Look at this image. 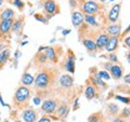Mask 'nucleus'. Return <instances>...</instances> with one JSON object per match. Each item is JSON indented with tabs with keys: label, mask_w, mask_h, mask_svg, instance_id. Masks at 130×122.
<instances>
[{
	"label": "nucleus",
	"mask_w": 130,
	"mask_h": 122,
	"mask_svg": "<svg viewBox=\"0 0 130 122\" xmlns=\"http://www.w3.org/2000/svg\"><path fill=\"white\" fill-rule=\"evenodd\" d=\"M43 5H44V13L48 16L46 19H50L60 13V6L56 0H44Z\"/></svg>",
	"instance_id": "7ed1b4c3"
},
{
	"label": "nucleus",
	"mask_w": 130,
	"mask_h": 122,
	"mask_svg": "<svg viewBox=\"0 0 130 122\" xmlns=\"http://www.w3.org/2000/svg\"><path fill=\"white\" fill-rule=\"evenodd\" d=\"M14 122H23V121H20V120H15Z\"/></svg>",
	"instance_id": "79ce46f5"
},
{
	"label": "nucleus",
	"mask_w": 130,
	"mask_h": 122,
	"mask_svg": "<svg viewBox=\"0 0 130 122\" xmlns=\"http://www.w3.org/2000/svg\"><path fill=\"white\" fill-rule=\"evenodd\" d=\"M10 3H11L13 5H15L19 10H23V9H24V5H25L24 1H21V0H10Z\"/></svg>",
	"instance_id": "bb28decb"
},
{
	"label": "nucleus",
	"mask_w": 130,
	"mask_h": 122,
	"mask_svg": "<svg viewBox=\"0 0 130 122\" xmlns=\"http://www.w3.org/2000/svg\"><path fill=\"white\" fill-rule=\"evenodd\" d=\"M98 77H99V78H101V80H103V78H104V80H109V78H111V77H110V75H109L105 70L99 71V72H98Z\"/></svg>",
	"instance_id": "c85d7f7f"
},
{
	"label": "nucleus",
	"mask_w": 130,
	"mask_h": 122,
	"mask_svg": "<svg viewBox=\"0 0 130 122\" xmlns=\"http://www.w3.org/2000/svg\"><path fill=\"white\" fill-rule=\"evenodd\" d=\"M44 52H45V55H46V57H48V61H50L51 64H55V62L58 61V56H59V55L56 54V50H55L54 47H51V46L45 47Z\"/></svg>",
	"instance_id": "4468645a"
},
{
	"label": "nucleus",
	"mask_w": 130,
	"mask_h": 122,
	"mask_svg": "<svg viewBox=\"0 0 130 122\" xmlns=\"http://www.w3.org/2000/svg\"><path fill=\"white\" fill-rule=\"evenodd\" d=\"M21 85L23 86H26V87H29V86H31L32 84H34V76H32L30 72H24L23 74V76H21Z\"/></svg>",
	"instance_id": "aec40b11"
},
{
	"label": "nucleus",
	"mask_w": 130,
	"mask_h": 122,
	"mask_svg": "<svg viewBox=\"0 0 130 122\" xmlns=\"http://www.w3.org/2000/svg\"><path fill=\"white\" fill-rule=\"evenodd\" d=\"M36 122H51V120H50V117H49V116H43L40 120H38Z\"/></svg>",
	"instance_id": "473e14b6"
},
{
	"label": "nucleus",
	"mask_w": 130,
	"mask_h": 122,
	"mask_svg": "<svg viewBox=\"0 0 130 122\" xmlns=\"http://www.w3.org/2000/svg\"><path fill=\"white\" fill-rule=\"evenodd\" d=\"M118 100H120L121 102H125V104H130V100L128 97H121V96H116Z\"/></svg>",
	"instance_id": "2f4dec72"
},
{
	"label": "nucleus",
	"mask_w": 130,
	"mask_h": 122,
	"mask_svg": "<svg viewBox=\"0 0 130 122\" xmlns=\"http://www.w3.org/2000/svg\"><path fill=\"white\" fill-rule=\"evenodd\" d=\"M105 57L109 60V62H111V64H118L119 61H118V56L115 55V54H108V55H105Z\"/></svg>",
	"instance_id": "cd10ccee"
},
{
	"label": "nucleus",
	"mask_w": 130,
	"mask_h": 122,
	"mask_svg": "<svg viewBox=\"0 0 130 122\" xmlns=\"http://www.w3.org/2000/svg\"><path fill=\"white\" fill-rule=\"evenodd\" d=\"M98 96V90H96V86H94L93 84H89L85 89V97L88 100H93L94 97Z\"/></svg>",
	"instance_id": "a211bd4d"
},
{
	"label": "nucleus",
	"mask_w": 130,
	"mask_h": 122,
	"mask_svg": "<svg viewBox=\"0 0 130 122\" xmlns=\"http://www.w3.org/2000/svg\"><path fill=\"white\" fill-rule=\"evenodd\" d=\"M65 70L70 74H74L75 72V56L74 55H70L69 59L65 61Z\"/></svg>",
	"instance_id": "6ab92c4d"
},
{
	"label": "nucleus",
	"mask_w": 130,
	"mask_h": 122,
	"mask_svg": "<svg viewBox=\"0 0 130 122\" xmlns=\"http://www.w3.org/2000/svg\"><path fill=\"white\" fill-rule=\"evenodd\" d=\"M109 71H110V75H111L110 77H113L114 80H120L123 77V72H124L123 66L119 65V62L118 64H113Z\"/></svg>",
	"instance_id": "6e6552de"
},
{
	"label": "nucleus",
	"mask_w": 130,
	"mask_h": 122,
	"mask_svg": "<svg viewBox=\"0 0 130 122\" xmlns=\"http://www.w3.org/2000/svg\"><path fill=\"white\" fill-rule=\"evenodd\" d=\"M13 20H0V39L6 40V37H10Z\"/></svg>",
	"instance_id": "0eeeda50"
},
{
	"label": "nucleus",
	"mask_w": 130,
	"mask_h": 122,
	"mask_svg": "<svg viewBox=\"0 0 130 122\" xmlns=\"http://www.w3.org/2000/svg\"><path fill=\"white\" fill-rule=\"evenodd\" d=\"M20 117H21L23 122H36L38 121V112L31 107H26V108L21 110Z\"/></svg>",
	"instance_id": "423d86ee"
},
{
	"label": "nucleus",
	"mask_w": 130,
	"mask_h": 122,
	"mask_svg": "<svg viewBox=\"0 0 130 122\" xmlns=\"http://www.w3.org/2000/svg\"><path fill=\"white\" fill-rule=\"evenodd\" d=\"M124 46H126V47H129L130 49V35L124 39Z\"/></svg>",
	"instance_id": "72a5a7b5"
},
{
	"label": "nucleus",
	"mask_w": 130,
	"mask_h": 122,
	"mask_svg": "<svg viewBox=\"0 0 130 122\" xmlns=\"http://www.w3.org/2000/svg\"><path fill=\"white\" fill-rule=\"evenodd\" d=\"M4 1H5V0H0V6H1V5L4 4Z\"/></svg>",
	"instance_id": "a19ab883"
},
{
	"label": "nucleus",
	"mask_w": 130,
	"mask_h": 122,
	"mask_svg": "<svg viewBox=\"0 0 130 122\" xmlns=\"http://www.w3.org/2000/svg\"><path fill=\"white\" fill-rule=\"evenodd\" d=\"M109 110H110V112H111V113L114 112V115H115V113L118 112V106H113V105L110 104V105H109Z\"/></svg>",
	"instance_id": "f704fd0d"
},
{
	"label": "nucleus",
	"mask_w": 130,
	"mask_h": 122,
	"mask_svg": "<svg viewBox=\"0 0 130 122\" xmlns=\"http://www.w3.org/2000/svg\"><path fill=\"white\" fill-rule=\"evenodd\" d=\"M10 59V50L5 49L4 51L0 52V70H3V67L6 65V62Z\"/></svg>",
	"instance_id": "412c9836"
},
{
	"label": "nucleus",
	"mask_w": 130,
	"mask_h": 122,
	"mask_svg": "<svg viewBox=\"0 0 130 122\" xmlns=\"http://www.w3.org/2000/svg\"><path fill=\"white\" fill-rule=\"evenodd\" d=\"M128 34H130V25H129V28H128L126 30H125L124 32H123V36H126Z\"/></svg>",
	"instance_id": "58836bf2"
},
{
	"label": "nucleus",
	"mask_w": 130,
	"mask_h": 122,
	"mask_svg": "<svg viewBox=\"0 0 130 122\" xmlns=\"http://www.w3.org/2000/svg\"><path fill=\"white\" fill-rule=\"evenodd\" d=\"M4 122H9V121H4Z\"/></svg>",
	"instance_id": "37998d69"
},
{
	"label": "nucleus",
	"mask_w": 130,
	"mask_h": 122,
	"mask_svg": "<svg viewBox=\"0 0 130 122\" xmlns=\"http://www.w3.org/2000/svg\"><path fill=\"white\" fill-rule=\"evenodd\" d=\"M81 11L86 15H96L100 11V5L94 0H88L83 4L81 6Z\"/></svg>",
	"instance_id": "20e7f679"
},
{
	"label": "nucleus",
	"mask_w": 130,
	"mask_h": 122,
	"mask_svg": "<svg viewBox=\"0 0 130 122\" xmlns=\"http://www.w3.org/2000/svg\"><path fill=\"white\" fill-rule=\"evenodd\" d=\"M83 45L85 46V49H86L89 52H95L98 50L96 45H95V41L91 40V39H84V40H83Z\"/></svg>",
	"instance_id": "4be33fe9"
},
{
	"label": "nucleus",
	"mask_w": 130,
	"mask_h": 122,
	"mask_svg": "<svg viewBox=\"0 0 130 122\" xmlns=\"http://www.w3.org/2000/svg\"><path fill=\"white\" fill-rule=\"evenodd\" d=\"M119 13H120V4H116V5H114L113 8L110 9L109 15H108V20L111 24L118 23V20H119Z\"/></svg>",
	"instance_id": "9d476101"
},
{
	"label": "nucleus",
	"mask_w": 130,
	"mask_h": 122,
	"mask_svg": "<svg viewBox=\"0 0 130 122\" xmlns=\"http://www.w3.org/2000/svg\"><path fill=\"white\" fill-rule=\"evenodd\" d=\"M5 49H8V44L5 43V40L0 39V52H1V51H4Z\"/></svg>",
	"instance_id": "7c9ffc66"
},
{
	"label": "nucleus",
	"mask_w": 130,
	"mask_h": 122,
	"mask_svg": "<svg viewBox=\"0 0 130 122\" xmlns=\"http://www.w3.org/2000/svg\"><path fill=\"white\" fill-rule=\"evenodd\" d=\"M118 46H119V36H110L108 44L105 46V50L109 52H113L118 49Z\"/></svg>",
	"instance_id": "2eb2a0df"
},
{
	"label": "nucleus",
	"mask_w": 130,
	"mask_h": 122,
	"mask_svg": "<svg viewBox=\"0 0 130 122\" xmlns=\"http://www.w3.org/2000/svg\"><path fill=\"white\" fill-rule=\"evenodd\" d=\"M84 21L90 26H99V23L96 21V15H85Z\"/></svg>",
	"instance_id": "393cba45"
},
{
	"label": "nucleus",
	"mask_w": 130,
	"mask_h": 122,
	"mask_svg": "<svg viewBox=\"0 0 130 122\" xmlns=\"http://www.w3.org/2000/svg\"><path fill=\"white\" fill-rule=\"evenodd\" d=\"M56 111H58V117L59 118H64L66 116V113H68V105L63 104L61 106L59 107V110H56Z\"/></svg>",
	"instance_id": "a878e982"
},
{
	"label": "nucleus",
	"mask_w": 130,
	"mask_h": 122,
	"mask_svg": "<svg viewBox=\"0 0 130 122\" xmlns=\"http://www.w3.org/2000/svg\"><path fill=\"white\" fill-rule=\"evenodd\" d=\"M34 17H35L38 21L43 23V24H46V23H48V19L43 15V14H35V15H34Z\"/></svg>",
	"instance_id": "c756f323"
},
{
	"label": "nucleus",
	"mask_w": 130,
	"mask_h": 122,
	"mask_svg": "<svg viewBox=\"0 0 130 122\" xmlns=\"http://www.w3.org/2000/svg\"><path fill=\"white\" fill-rule=\"evenodd\" d=\"M109 35L106 34V32H101V34H99L96 37V41H95V45H96L98 50H104L105 49V46L108 44V41H109Z\"/></svg>",
	"instance_id": "1a4fd4ad"
},
{
	"label": "nucleus",
	"mask_w": 130,
	"mask_h": 122,
	"mask_svg": "<svg viewBox=\"0 0 130 122\" xmlns=\"http://www.w3.org/2000/svg\"><path fill=\"white\" fill-rule=\"evenodd\" d=\"M59 107V101L55 100V98H46L41 102V110L43 112L48 113V115H51L54 113Z\"/></svg>",
	"instance_id": "39448f33"
},
{
	"label": "nucleus",
	"mask_w": 130,
	"mask_h": 122,
	"mask_svg": "<svg viewBox=\"0 0 130 122\" xmlns=\"http://www.w3.org/2000/svg\"><path fill=\"white\" fill-rule=\"evenodd\" d=\"M15 15V11L11 8H5L0 11V20H14Z\"/></svg>",
	"instance_id": "dca6fc26"
},
{
	"label": "nucleus",
	"mask_w": 130,
	"mask_h": 122,
	"mask_svg": "<svg viewBox=\"0 0 130 122\" xmlns=\"http://www.w3.org/2000/svg\"><path fill=\"white\" fill-rule=\"evenodd\" d=\"M48 62V57L45 55L44 51H39L35 56H34V64L38 67H44V65Z\"/></svg>",
	"instance_id": "f8f14e48"
},
{
	"label": "nucleus",
	"mask_w": 130,
	"mask_h": 122,
	"mask_svg": "<svg viewBox=\"0 0 130 122\" xmlns=\"http://www.w3.org/2000/svg\"><path fill=\"white\" fill-rule=\"evenodd\" d=\"M126 60H128V62L130 64V51H128V52H126Z\"/></svg>",
	"instance_id": "ea45409f"
},
{
	"label": "nucleus",
	"mask_w": 130,
	"mask_h": 122,
	"mask_svg": "<svg viewBox=\"0 0 130 122\" xmlns=\"http://www.w3.org/2000/svg\"><path fill=\"white\" fill-rule=\"evenodd\" d=\"M56 81V71L53 67H43L38 71L34 77V87L38 92V96L41 97L50 92L53 85Z\"/></svg>",
	"instance_id": "f257e3e1"
},
{
	"label": "nucleus",
	"mask_w": 130,
	"mask_h": 122,
	"mask_svg": "<svg viewBox=\"0 0 130 122\" xmlns=\"http://www.w3.org/2000/svg\"><path fill=\"white\" fill-rule=\"evenodd\" d=\"M71 21H73L74 26H80L81 23L84 21V15L79 11H74L73 15H71Z\"/></svg>",
	"instance_id": "5701e85b"
},
{
	"label": "nucleus",
	"mask_w": 130,
	"mask_h": 122,
	"mask_svg": "<svg viewBox=\"0 0 130 122\" xmlns=\"http://www.w3.org/2000/svg\"><path fill=\"white\" fill-rule=\"evenodd\" d=\"M59 85L63 87V89H70L73 85H74V78L70 75H61L59 78Z\"/></svg>",
	"instance_id": "9b49d317"
},
{
	"label": "nucleus",
	"mask_w": 130,
	"mask_h": 122,
	"mask_svg": "<svg viewBox=\"0 0 130 122\" xmlns=\"http://www.w3.org/2000/svg\"><path fill=\"white\" fill-rule=\"evenodd\" d=\"M124 81H125L126 84H130V74H128V75L124 76Z\"/></svg>",
	"instance_id": "4c0bfd02"
},
{
	"label": "nucleus",
	"mask_w": 130,
	"mask_h": 122,
	"mask_svg": "<svg viewBox=\"0 0 130 122\" xmlns=\"http://www.w3.org/2000/svg\"><path fill=\"white\" fill-rule=\"evenodd\" d=\"M31 98V91L26 86H19L13 96V105L16 110H24L29 106V101Z\"/></svg>",
	"instance_id": "f03ea898"
},
{
	"label": "nucleus",
	"mask_w": 130,
	"mask_h": 122,
	"mask_svg": "<svg viewBox=\"0 0 130 122\" xmlns=\"http://www.w3.org/2000/svg\"><path fill=\"white\" fill-rule=\"evenodd\" d=\"M90 80L93 81V85H94V86H99V87H101V89H104V90H105V89H108V85H106V84H105L101 78H99V77H98V75L91 76V77H90Z\"/></svg>",
	"instance_id": "b1692460"
},
{
	"label": "nucleus",
	"mask_w": 130,
	"mask_h": 122,
	"mask_svg": "<svg viewBox=\"0 0 130 122\" xmlns=\"http://www.w3.org/2000/svg\"><path fill=\"white\" fill-rule=\"evenodd\" d=\"M24 28V16H20L18 19L13 20V25H11V32H20L21 29Z\"/></svg>",
	"instance_id": "f3484780"
},
{
	"label": "nucleus",
	"mask_w": 130,
	"mask_h": 122,
	"mask_svg": "<svg viewBox=\"0 0 130 122\" xmlns=\"http://www.w3.org/2000/svg\"><path fill=\"white\" fill-rule=\"evenodd\" d=\"M113 122H125V120L123 117H115L113 120Z\"/></svg>",
	"instance_id": "e433bc0d"
},
{
	"label": "nucleus",
	"mask_w": 130,
	"mask_h": 122,
	"mask_svg": "<svg viewBox=\"0 0 130 122\" xmlns=\"http://www.w3.org/2000/svg\"><path fill=\"white\" fill-rule=\"evenodd\" d=\"M120 31H121V24L120 23H115L111 24L106 28V34L109 36H119L120 35Z\"/></svg>",
	"instance_id": "ddd939ff"
},
{
	"label": "nucleus",
	"mask_w": 130,
	"mask_h": 122,
	"mask_svg": "<svg viewBox=\"0 0 130 122\" xmlns=\"http://www.w3.org/2000/svg\"><path fill=\"white\" fill-rule=\"evenodd\" d=\"M40 102H41V97L36 96V97L34 98V104H35V105H40Z\"/></svg>",
	"instance_id": "c9c22d12"
}]
</instances>
